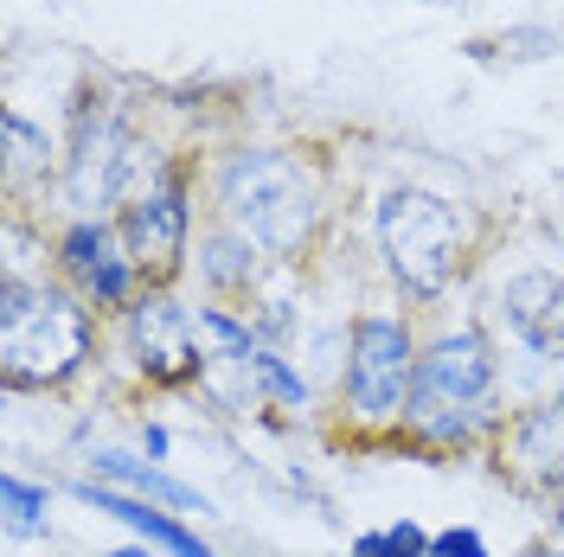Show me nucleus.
<instances>
[{"label": "nucleus", "instance_id": "nucleus-1", "mask_svg": "<svg viewBox=\"0 0 564 557\" xmlns=\"http://www.w3.org/2000/svg\"><path fill=\"white\" fill-rule=\"evenodd\" d=\"M218 211L257 250L295 256V250H308V238L321 225L315 167L282 154V148H245V154H231L218 167Z\"/></svg>", "mask_w": 564, "mask_h": 557}, {"label": "nucleus", "instance_id": "nucleus-2", "mask_svg": "<svg viewBox=\"0 0 564 557\" xmlns=\"http://www.w3.org/2000/svg\"><path fill=\"white\" fill-rule=\"evenodd\" d=\"M90 359V308L77 288L0 282V372L13 391H52Z\"/></svg>", "mask_w": 564, "mask_h": 557}, {"label": "nucleus", "instance_id": "nucleus-3", "mask_svg": "<svg viewBox=\"0 0 564 557\" xmlns=\"http://www.w3.org/2000/svg\"><path fill=\"white\" fill-rule=\"evenodd\" d=\"M488 391H494V352L475 327H456L443 340H430L417 352V391H411V411L404 423L430 436V443H468L475 423L488 411Z\"/></svg>", "mask_w": 564, "mask_h": 557}, {"label": "nucleus", "instance_id": "nucleus-4", "mask_svg": "<svg viewBox=\"0 0 564 557\" xmlns=\"http://www.w3.org/2000/svg\"><path fill=\"white\" fill-rule=\"evenodd\" d=\"M379 244H386L391 276L404 282L417 302H430L468 263V225H462V211L449 199L417 193V186H398L379 206Z\"/></svg>", "mask_w": 564, "mask_h": 557}, {"label": "nucleus", "instance_id": "nucleus-5", "mask_svg": "<svg viewBox=\"0 0 564 557\" xmlns=\"http://www.w3.org/2000/svg\"><path fill=\"white\" fill-rule=\"evenodd\" d=\"M135 167H141V141L129 135V122L109 103L84 97L77 103V122H70V154H65V199L84 218L97 206H116V199H135Z\"/></svg>", "mask_w": 564, "mask_h": 557}, {"label": "nucleus", "instance_id": "nucleus-6", "mask_svg": "<svg viewBox=\"0 0 564 557\" xmlns=\"http://www.w3.org/2000/svg\"><path fill=\"white\" fill-rule=\"evenodd\" d=\"M347 411L359 423H391L411 411V391H417V347H411V327L391 320V314H366L352 327V352H347Z\"/></svg>", "mask_w": 564, "mask_h": 557}, {"label": "nucleus", "instance_id": "nucleus-7", "mask_svg": "<svg viewBox=\"0 0 564 557\" xmlns=\"http://www.w3.org/2000/svg\"><path fill=\"white\" fill-rule=\"evenodd\" d=\"M122 244L135 256V270L148 282H167L180 270V250H186V179L180 174H154L135 199L122 206Z\"/></svg>", "mask_w": 564, "mask_h": 557}, {"label": "nucleus", "instance_id": "nucleus-8", "mask_svg": "<svg viewBox=\"0 0 564 557\" xmlns=\"http://www.w3.org/2000/svg\"><path fill=\"white\" fill-rule=\"evenodd\" d=\"M58 263H65L70 288L97 308H129L135 295V256L122 244V231H109L104 218H77L65 238H58Z\"/></svg>", "mask_w": 564, "mask_h": 557}, {"label": "nucleus", "instance_id": "nucleus-9", "mask_svg": "<svg viewBox=\"0 0 564 557\" xmlns=\"http://www.w3.org/2000/svg\"><path fill=\"white\" fill-rule=\"evenodd\" d=\"M129 327H135V352H141V372L154 384H186L199 365H206V352H199V327H193V314L180 308L167 288H148L129 302Z\"/></svg>", "mask_w": 564, "mask_h": 557}, {"label": "nucleus", "instance_id": "nucleus-10", "mask_svg": "<svg viewBox=\"0 0 564 557\" xmlns=\"http://www.w3.org/2000/svg\"><path fill=\"white\" fill-rule=\"evenodd\" d=\"M500 314L539 359H564V276H552V270L513 276L500 288Z\"/></svg>", "mask_w": 564, "mask_h": 557}, {"label": "nucleus", "instance_id": "nucleus-11", "mask_svg": "<svg viewBox=\"0 0 564 557\" xmlns=\"http://www.w3.org/2000/svg\"><path fill=\"white\" fill-rule=\"evenodd\" d=\"M500 461L527 481H564V397L552 404H532L527 417L507 429Z\"/></svg>", "mask_w": 564, "mask_h": 557}, {"label": "nucleus", "instance_id": "nucleus-12", "mask_svg": "<svg viewBox=\"0 0 564 557\" xmlns=\"http://www.w3.org/2000/svg\"><path fill=\"white\" fill-rule=\"evenodd\" d=\"M77 500H84V506H97V513H116L122 525H135L141 538H148V545H161V551H174V557H212L206 545L186 532V525H174L167 513H154V506H141V500H122V493L90 488V481L77 488Z\"/></svg>", "mask_w": 564, "mask_h": 557}, {"label": "nucleus", "instance_id": "nucleus-13", "mask_svg": "<svg viewBox=\"0 0 564 557\" xmlns=\"http://www.w3.org/2000/svg\"><path fill=\"white\" fill-rule=\"evenodd\" d=\"M257 256H263V250L250 244L245 231H231V225H225V231H212V238H206L199 270H206L212 288H257V270H263Z\"/></svg>", "mask_w": 564, "mask_h": 557}, {"label": "nucleus", "instance_id": "nucleus-14", "mask_svg": "<svg viewBox=\"0 0 564 557\" xmlns=\"http://www.w3.org/2000/svg\"><path fill=\"white\" fill-rule=\"evenodd\" d=\"M97 474H109V481H122V488L148 493V500H167V506H180V513H206V500L193 488H180V481H167L161 468H141V461H129V455L104 449L97 455Z\"/></svg>", "mask_w": 564, "mask_h": 557}, {"label": "nucleus", "instance_id": "nucleus-15", "mask_svg": "<svg viewBox=\"0 0 564 557\" xmlns=\"http://www.w3.org/2000/svg\"><path fill=\"white\" fill-rule=\"evenodd\" d=\"M0 129H7V174L26 179L33 167H45V135H39L20 109H7V122H0Z\"/></svg>", "mask_w": 564, "mask_h": 557}, {"label": "nucleus", "instance_id": "nucleus-16", "mask_svg": "<svg viewBox=\"0 0 564 557\" xmlns=\"http://www.w3.org/2000/svg\"><path fill=\"white\" fill-rule=\"evenodd\" d=\"M352 557H430V538L404 520V525H386V532H366L352 545Z\"/></svg>", "mask_w": 564, "mask_h": 557}, {"label": "nucleus", "instance_id": "nucleus-17", "mask_svg": "<svg viewBox=\"0 0 564 557\" xmlns=\"http://www.w3.org/2000/svg\"><path fill=\"white\" fill-rule=\"evenodd\" d=\"M245 372H257V379H263V384H270V391L282 397V404H302V397H308V391H302V379H295V372H289V365H282V359H276L270 347H257V352H250V359H245Z\"/></svg>", "mask_w": 564, "mask_h": 557}, {"label": "nucleus", "instance_id": "nucleus-18", "mask_svg": "<svg viewBox=\"0 0 564 557\" xmlns=\"http://www.w3.org/2000/svg\"><path fill=\"white\" fill-rule=\"evenodd\" d=\"M0 493H7V513H13V525H20V532H33V525L45 520V488L20 481V474H7V481H0Z\"/></svg>", "mask_w": 564, "mask_h": 557}, {"label": "nucleus", "instance_id": "nucleus-19", "mask_svg": "<svg viewBox=\"0 0 564 557\" xmlns=\"http://www.w3.org/2000/svg\"><path fill=\"white\" fill-rule=\"evenodd\" d=\"M430 557H488V545H481L468 525H449V532L430 538Z\"/></svg>", "mask_w": 564, "mask_h": 557}, {"label": "nucleus", "instance_id": "nucleus-20", "mask_svg": "<svg viewBox=\"0 0 564 557\" xmlns=\"http://www.w3.org/2000/svg\"><path fill=\"white\" fill-rule=\"evenodd\" d=\"M109 557H148V551H109Z\"/></svg>", "mask_w": 564, "mask_h": 557}]
</instances>
